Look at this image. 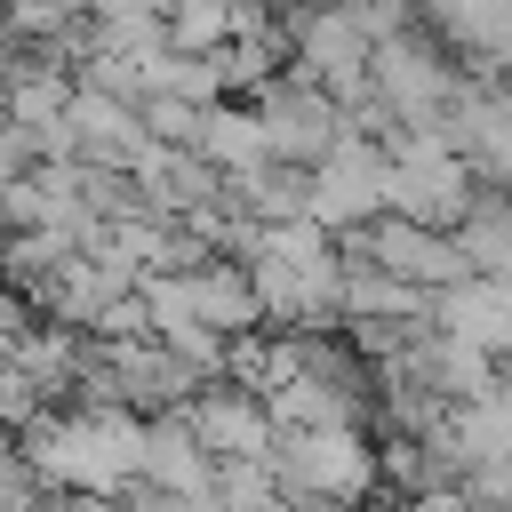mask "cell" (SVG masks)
I'll return each mask as SVG.
<instances>
[{"instance_id":"6da1fadb","label":"cell","mask_w":512,"mask_h":512,"mask_svg":"<svg viewBox=\"0 0 512 512\" xmlns=\"http://www.w3.org/2000/svg\"><path fill=\"white\" fill-rule=\"evenodd\" d=\"M144 440H152V416L120 408V400H80V408H56L32 432H16V448L40 464V480L80 488V496L144 488Z\"/></svg>"},{"instance_id":"7a4b0ae2","label":"cell","mask_w":512,"mask_h":512,"mask_svg":"<svg viewBox=\"0 0 512 512\" xmlns=\"http://www.w3.org/2000/svg\"><path fill=\"white\" fill-rule=\"evenodd\" d=\"M232 256L248 264V280H256V296H264L272 320H288V328H328V320H344V264H352V248H344L328 224H312V216L248 224Z\"/></svg>"},{"instance_id":"3957f363","label":"cell","mask_w":512,"mask_h":512,"mask_svg":"<svg viewBox=\"0 0 512 512\" xmlns=\"http://www.w3.org/2000/svg\"><path fill=\"white\" fill-rule=\"evenodd\" d=\"M288 504H368V488L384 480V448L360 424H296L272 448Z\"/></svg>"},{"instance_id":"277c9868","label":"cell","mask_w":512,"mask_h":512,"mask_svg":"<svg viewBox=\"0 0 512 512\" xmlns=\"http://www.w3.org/2000/svg\"><path fill=\"white\" fill-rule=\"evenodd\" d=\"M480 192H488V184H480L472 160L448 144V128H400V136H392V216H416V224L456 232Z\"/></svg>"},{"instance_id":"5b68a950","label":"cell","mask_w":512,"mask_h":512,"mask_svg":"<svg viewBox=\"0 0 512 512\" xmlns=\"http://www.w3.org/2000/svg\"><path fill=\"white\" fill-rule=\"evenodd\" d=\"M312 224H328L336 240L368 232L376 216H392V144L384 136H344L320 168H312V200H304Z\"/></svg>"},{"instance_id":"8992f818","label":"cell","mask_w":512,"mask_h":512,"mask_svg":"<svg viewBox=\"0 0 512 512\" xmlns=\"http://www.w3.org/2000/svg\"><path fill=\"white\" fill-rule=\"evenodd\" d=\"M248 104H256V120H264V136H272V160H288V168H320V160L352 136V104H344L336 88L304 80V72H280V80L256 88Z\"/></svg>"},{"instance_id":"52a82bcc","label":"cell","mask_w":512,"mask_h":512,"mask_svg":"<svg viewBox=\"0 0 512 512\" xmlns=\"http://www.w3.org/2000/svg\"><path fill=\"white\" fill-rule=\"evenodd\" d=\"M280 24H288V64H296L304 80L336 88L344 104H360V96H368V72H376V32H368L344 0L296 8V16H280Z\"/></svg>"},{"instance_id":"ba28073f","label":"cell","mask_w":512,"mask_h":512,"mask_svg":"<svg viewBox=\"0 0 512 512\" xmlns=\"http://www.w3.org/2000/svg\"><path fill=\"white\" fill-rule=\"evenodd\" d=\"M352 248H360L368 264H384L392 280L424 288V296H448V288H464V280H472L464 240H456V232H440V224H416V216H376L368 232H352Z\"/></svg>"},{"instance_id":"9c48e42d","label":"cell","mask_w":512,"mask_h":512,"mask_svg":"<svg viewBox=\"0 0 512 512\" xmlns=\"http://www.w3.org/2000/svg\"><path fill=\"white\" fill-rule=\"evenodd\" d=\"M184 424L208 440V456H216V464L272 456V448H280V416H272V400H264V392H248V384H200V392H192V408H184Z\"/></svg>"},{"instance_id":"30bf717a","label":"cell","mask_w":512,"mask_h":512,"mask_svg":"<svg viewBox=\"0 0 512 512\" xmlns=\"http://www.w3.org/2000/svg\"><path fill=\"white\" fill-rule=\"evenodd\" d=\"M440 336L488 352V360H512V280L504 272H472L464 288L440 296Z\"/></svg>"},{"instance_id":"8fae6325","label":"cell","mask_w":512,"mask_h":512,"mask_svg":"<svg viewBox=\"0 0 512 512\" xmlns=\"http://www.w3.org/2000/svg\"><path fill=\"white\" fill-rule=\"evenodd\" d=\"M216 456H208V440L184 424V408L176 416H152V440H144V488H160V496H216Z\"/></svg>"},{"instance_id":"7c38bea8","label":"cell","mask_w":512,"mask_h":512,"mask_svg":"<svg viewBox=\"0 0 512 512\" xmlns=\"http://www.w3.org/2000/svg\"><path fill=\"white\" fill-rule=\"evenodd\" d=\"M200 160H216L232 184L240 176H256L264 160H272V136H264V120H256V104H240V96H224V104H208V120H200Z\"/></svg>"},{"instance_id":"4fadbf2b","label":"cell","mask_w":512,"mask_h":512,"mask_svg":"<svg viewBox=\"0 0 512 512\" xmlns=\"http://www.w3.org/2000/svg\"><path fill=\"white\" fill-rule=\"evenodd\" d=\"M448 432H456L464 472H472V464H512V376H496L488 392H472V400L448 416Z\"/></svg>"},{"instance_id":"5bb4252c","label":"cell","mask_w":512,"mask_h":512,"mask_svg":"<svg viewBox=\"0 0 512 512\" xmlns=\"http://www.w3.org/2000/svg\"><path fill=\"white\" fill-rule=\"evenodd\" d=\"M456 240H464L472 272H504L512 280V192H480L472 216L456 224Z\"/></svg>"}]
</instances>
